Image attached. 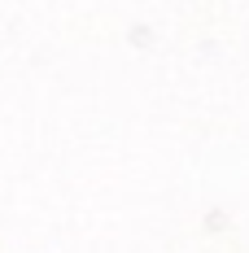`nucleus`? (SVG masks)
Listing matches in <instances>:
<instances>
[]
</instances>
